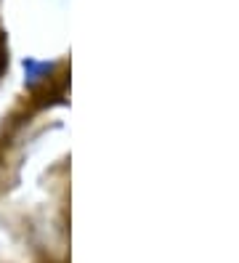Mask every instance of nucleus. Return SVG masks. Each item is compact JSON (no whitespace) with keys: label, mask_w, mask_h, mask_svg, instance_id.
Instances as JSON below:
<instances>
[{"label":"nucleus","mask_w":239,"mask_h":263,"mask_svg":"<svg viewBox=\"0 0 239 263\" xmlns=\"http://www.w3.org/2000/svg\"><path fill=\"white\" fill-rule=\"evenodd\" d=\"M24 72H27V85H35L40 77L51 72V64H40L35 59H24Z\"/></svg>","instance_id":"1"},{"label":"nucleus","mask_w":239,"mask_h":263,"mask_svg":"<svg viewBox=\"0 0 239 263\" xmlns=\"http://www.w3.org/2000/svg\"><path fill=\"white\" fill-rule=\"evenodd\" d=\"M3 64H6V56H3V48H0V69H3Z\"/></svg>","instance_id":"2"}]
</instances>
